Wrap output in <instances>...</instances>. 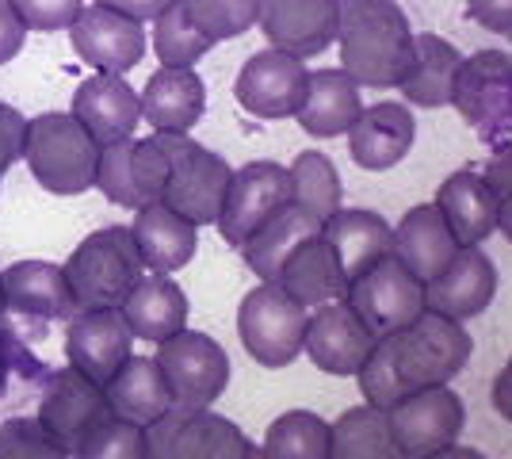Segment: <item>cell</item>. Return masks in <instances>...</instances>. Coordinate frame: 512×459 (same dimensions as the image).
Returning <instances> with one entry per match:
<instances>
[{"label":"cell","instance_id":"1","mask_svg":"<svg viewBox=\"0 0 512 459\" xmlns=\"http://www.w3.org/2000/svg\"><path fill=\"white\" fill-rule=\"evenodd\" d=\"M470 349L474 345H470L463 322H451L444 314L425 310L409 326L375 337L363 368L356 372L363 402L375 410H390L406 394L448 387L470 360Z\"/></svg>","mask_w":512,"mask_h":459},{"label":"cell","instance_id":"2","mask_svg":"<svg viewBox=\"0 0 512 459\" xmlns=\"http://www.w3.org/2000/svg\"><path fill=\"white\" fill-rule=\"evenodd\" d=\"M413 27L394 0H341V69L367 88H398L413 62Z\"/></svg>","mask_w":512,"mask_h":459},{"label":"cell","instance_id":"3","mask_svg":"<svg viewBox=\"0 0 512 459\" xmlns=\"http://www.w3.org/2000/svg\"><path fill=\"white\" fill-rule=\"evenodd\" d=\"M65 284L77 310H119L146 276L130 226L92 230L62 264Z\"/></svg>","mask_w":512,"mask_h":459},{"label":"cell","instance_id":"4","mask_svg":"<svg viewBox=\"0 0 512 459\" xmlns=\"http://www.w3.org/2000/svg\"><path fill=\"white\" fill-rule=\"evenodd\" d=\"M23 161L46 192L85 196L88 188H96L100 142L69 111H43V115L27 119Z\"/></svg>","mask_w":512,"mask_h":459},{"label":"cell","instance_id":"5","mask_svg":"<svg viewBox=\"0 0 512 459\" xmlns=\"http://www.w3.org/2000/svg\"><path fill=\"white\" fill-rule=\"evenodd\" d=\"M157 142L169 153V180H165L161 203L184 215L192 226H214L234 176L226 157L199 146L188 134H157Z\"/></svg>","mask_w":512,"mask_h":459},{"label":"cell","instance_id":"6","mask_svg":"<svg viewBox=\"0 0 512 459\" xmlns=\"http://www.w3.org/2000/svg\"><path fill=\"white\" fill-rule=\"evenodd\" d=\"M146 459H264L230 417L172 406L146 425Z\"/></svg>","mask_w":512,"mask_h":459},{"label":"cell","instance_id":"7","mask_svg":"<svg viewBox=\"0 0 512 459\" xmlns=\"http://www.w3.org/2000/svg\"><path fill=\"white\" fill-rule=\"evenodd\" d=\"M306 322L310 310L276 284H256L237 306V337L260 368L295 364L306 341Z\"/></svg>","mask_w":512,"mask_h":459},{"label":"cell","instance_id":"8","mask_svg":"<svg viewBox=\"0 0 512 459\" xmlns=\"http://www.w3.org/2000/svg\"><path fill=\"white\" fill-rule=\"evenodd\" d=\"M451 108L486 142H512V54L478 50L463 58L451 88Z\"/></svg>","mask_w":512,"mask_h":459},{"label":"cell","instance_id":"9","mask_svg":"<svg viewBox=\"0 0 512 459\" xmlns=\"http://www.w3.org/2000/svg\"><path fill=\"white\" fill-rule=\"evenodd\" d=\"M157 368L172 391V406L184 410H211L230 383V356L211 333L180 329L157 345Z\"/></svg>","mask_w":512,"mask_h":459},{"label":"cell","instance_id":"10","mask_svg":"<svg viewBox=\"0 0 512 459\" xmlns=\"http://www.w3.org/2000/svg\"><path fill=\"white\" fill-rule=\"evenodd\" d=\"M283 207H291V173L279 161H249L234 169L230 188L218 211V234L226 245L241 249L256 230H264Z\"/></svg>","mask_w":512,"mask_h":459},{"label":"cell","instance_id":"11","mask_svg":"<svg viewBox=\"0 0 512 459\" xmlns=\"http://www.w3.org/2000/svg\"><path fill=\"white\" fill-rule=\"evenodd\" d=\"M344 303L360 314L375 337H386L425 314V284L390 253L344 287Z\"/></svg>","mask_w":512,"mask_h":459},{"label":"cell","instance_id":"12","mask_svg":"<svg viewBox=\"0 0 512 459\" xmlns=\"http://www.w3.org/2000/svg\"><path fill=\"white\" fill-rule=\"evenodd\" d=\"M383 417L390 440L398 444L402 456L428 459L451 444H459L467 410H463V398L451 387H428V391L406 394L402 402L383 410Z\"/></svg>","mask_w":512,"mask_h":459},{"label":"cell","instance_id":"13","mask_svg":"<svg viewBox=\"0 0 512 459\" xmlns=\"http://www.w3.org/2000/svg\"><path fill=\"white\" fill-rule=\"evenodd\" d=\"M169 180V153L161 150L157 134L153 138H123L100 146V165H96V188L104 192L115 207L138 211L146 203H157Z\"/></svg>","mask_w":512,"mask_h":459},{"label":"cell","instance_id":"14","mask_svg":"<svg viewBox=\"0 0 512 459\" xmlns=\"http://www.w3.org/2000/svg\"><path fill=\"white\" fill-rule=\"evenodd\" d=\"M35 417H39V425H43L46 433L62 444L65 456L73 459L88 433L111 417V410H107L104 387L65 364V368L46 375L43 394H39V414Z\"/></svg>","mask_w":512,"mask_h":459},{"label":"cell","instance_id":"15","mask_svg":"<svg viewBox=\"0 0 512 459\" xmlns=\"http://www.w3.org/2000/svg\"><path fill=\"white\" fill-rule=\"evenodd\" d=\"M310 69L295 54H283L276 46L256 50L241 66L234 81L237 104L256 119H295L306 96Z\"/></svg>","mask_w":512,"mask_h":459},{"label":"cell","instance_id":"16","mask_svg":"<svg viewBox=\"0 0 512 459\" xmlns=\"http://www.w3.org/2000/svg\"><path fill=\"white\" fill-rule=\"evenodd\" d=\"M256 23L276 50L306 62L337 43L341 4L337 0H260Z\"/></svg>","mask_w":512,"mask_h":459},{"label":"cell","instance_id":"17","mask_svg":"<svg viewBox=\"0 0 512 459\" xmlns=\"http://www.w3.org/2000/svg\"><path fill=\"white\" fill-rule=\"evenodd\" d=\"M69 43L77 58L96 73H127L146 54V27L111 8H81V16L69 23Z\"/></svg>","mask_w":512,"mask_h":459},{"label":"cell","instance_id":"18","mask_svg":"<svg viewBox=\"0 0 512 459\" xmlns=\"http://www.w3.org/2000/svg\"><path fill=\"white\" fill-rule=\"evenodd\" d=\"M371 345H375V333L363 326L360 314L344 303V299L310 310L302 352L310 356V364H314L318 372L344 375V379L356 375L363 368Z\"/></svg>","mask_w":512,"mask_h":459},{"label":"cell","instance_id":"19","mask_svg":"<svg viewBox=\"0 0 512 459\" xmlns=\"http://www.w3.org/2000/svg\"><path fill=\"white\" fill-rule=\"evenodd\" d=\"M134 352L123 310H77L65 329V360L69 368L104 387Z\"/></svg>","mask_w":512,"mask_h":459},{"label":"cell","instance_id":"20","mask_svg":"<svg viewBox=\"0 0 512 459\" xmlns=\"http://www.w3.org/2000/svg\"><path fill=\"white\" fill-rule=\"evenodd\" d=\"M497 295V268L482 253V245H463L455 261L425 284V310L444 314L451 322H470L478 318Z\"/></svg>","mask_w":512,"mask_h":459},{"label":"cell","instance_id":"21","mask_svg":"<svg viewBox=\"0 0 512 459\" xmlns=\"http://www.w3.org/2000/svg\"><path fill=\"white\" fill-rule=\"evenodd\" d=\"M69 115L100 146H111V142L134 138V127L142 123V104H138V92L127 85V77H119V73H92L73 92Z\"/></svg>","mask_w":512,"mask_h":459},{"label":"cell","instance_id":"22","mask_svg":"<svg viewBox=\"0 0 512 459\" xmlns=\"http://www.w3.org/2000/svg\"><path fill=\"white\" fill-rule=\"evenodd\" d=\"M417 138V119L409 104L398 100H379L360 111V119L348 127V153L367 173H386L394 169Z\"/></svg>","mask_w":512,"mask_h":459},{"label":"cell","instance_id":"23","mask_svg":"<svg viewBox=\"0 0 512 459\" xmlns=\"http://www.w3.org/2000/svg\"><path fill=\"white\" fill-rule=\"evenodd\" d=\"M4 287V310L20 318H39V322H69L77 314L69 284H65L62 264L54 261H16L0 272Z\"/></svg>","mask_w":512,"mask_h":459},{"label":"cell","instance_id":"24","mask_svg":"<svg viewBox=\"0 0 512 459\" xmlns=\"http://www.w3.org/2000/svg\"><path fill=\"white\" fill-rule=\"evenodd\" d=\"M130 238L138 245V257L146 264V272L172 276V272H180L195 257V249H199V226H192L184 215H176L172 207H165L157 199V203H146V207L134 211Z\"/></svg>","mask_w":512,"mask_h":459},{"label":"cell","instance_id":"25","mask_svg":"<svg viewBox=\"0 0 512 459\" xmlns=\"http://www.w3.org/2000/svg\"><path fill=\"white\" fill-rule=\"evenodd\" d=\"M142 119L153 127V134H188L203 119L207 108V85L195 69H157L142 96Z\"/></svg>","mask_w":512,"mask_h":459},{"label":"cell","instance_id":"26","mask_svg":"<svg viewBox=\"0 0 512 459\" xmlns=\"http://www.w3.org/2000/svg\"><path fill=\"white\" fill-rule=\"evenodd\" d=\"M321 238L329 241L333 257L341 264L344 280L352 284L360 272H367L375 261L394 253V226L363 207H341L333 219H325Z\"/></svg>","mask_w":512,"mask_h":459},{"label":"cell","instance_id":"27","mask_svg":"<svg viewBox=\"0 0 512 459\" xmlns=\"http://www.w3.org/2000/svg\"><path fill=\"white\" fill-rule=\"evenodd\" d=\"M459 253V241L451 238L448 222L436 211V203H421V207H409L402 222L394 226V257L406 264L409 272L432 284Z\"/></svg>","mask_w":512,"mask_h":459},{"label":"cell","instance_id":"28","mask_svg":"<svg viewBox=\"0 0 512 459\" xmlns=\"http://www.w3.org/2000/svg\"><path fill=\"white\" fill-rule=\"evenodd\" d=\"M276 287L279 291H287V295H291L299 306H306V310L344 299L348 280H344L341 264H337V257H333L329 241L321 238V230L291 249V257H287L283 268H279Z\"/></svg>","mask_w":512,"mask_h":459},{"label":"cell","instance_id":"29","mask_svg":"<svg viewBox=\"0 0 512 459\" xmlns=\"http://www.w3.org/2000/svg\"><path fill=\"white\" fill-rule=\"evenodd\" d=\"M119 310H123L130 337L150 341V345H161L172 333L188 329V295L180 291V284L172 276L146 272Z\"/></svg>","mask_w":512,"mask_h":459},{"label":"cell","instance_id":"30","mask_svg":"<svg viewBox=\"0 0 512 459\" xmlns=\"http://www.w3.org/2000/svg\"><path fill=\"white\" fill-rule=\"evenodd\" d=\"M497 207H501V199L490 192L482 173H470V169L451 173L436 192V211L444 215L459 249L463 245H482L490 238L497 230Z\"/></svg>","mask_w":512,"mask_h":459},{"label":"cell","instance_id":"31","mask_svg":"<svg viewBox=\"0 0 512 459\" xmlns=\"http://www.w3.org/2000/svg\"><path fill=\"white\" fill-rule=\"evenodd\" d=\"M104 398L111 414L134 421L142 429L172 410V391L161 368H157V360L153 356H134V352L127 356V364L104 383Z\"/></svg>","mask_w":512,"mask_h":459},{"label":"cell","instance_id":"32","mask_svg":"<svg viewBox=\"0 0 512 459\" xmlns=\"http://www.w3.org/2000/svg\"><path fill=\"white\" fill-rule=\"evenodd\" d=\"M360 85L344 69H318L306 81V96L299 108V127L314 138H341L360 119Z\"/></svg>","mask_w":512,"mask_h":459},{"label":"cell","instance_id":"33","mask_svg":"<svg viewBox=\"0 0 512 459\" xmlns=\"http://www.w3.org/2000/svg\"><path fill=\"white\" fill-rule=\"evenodd\" d=\"M463 66V54L440 39V35H417L413 43V62H409L406 77H402V96L409 108H448L451 88H455V73Z\"/></svg>","mask_w":512,"mask_h":459},{"label":"cell","instance_id":"34","mask_svg":"<svg viewBox=\"0 0 512 459\" xmlns=\"http://www.w3.org/2000/svg\"><path fill=\"white\" fill-rule=\"evenodd\" d=\"M318 230H321L318 222L310 219V215H302L299 207L291 203V207H283L264 230H256L253 238L241 245V257H245L249 272H253L260 284H276L279 268L291 257V249H295L299 241L310 238V234H318Z\"/></svg>","mask_w":512,"mask_h":459},{"label":"cell","instance_id":"35","mask_svg":"<svg viewBox=\"0 0 512 459\" xmlns=\"http://www.w3.org/2000/svg\"><path fill=\"white\" fill-rule=\"evenodd\" d=\"M329 459H406L390 440L383 410L375 406H348L329 425Z\"/></svg>","mask_w":512,"mask_h":459},{"label":"cell","instance_id":"36","mask_svg":"<svg viewBox=\"0 0 512 459\" xmlns=\"http://www.w3.org/2000/svg\"><path fill=\"white\" fill-rule=\"evenodd\" d=\"M287 173H291V203L302 215L325 226V219H333L341 211V176L325 153L302 150Z\"/></svg>","mask_w":512,"mask_h":459},{"label":"cell","instance_id":"37","mask_svg":"<svg viewBox=\"0 0 512 459\" xmlns=\"http://www.w3.org/2000/svg\"><path fill=\"white\" fill-rule=\"evenodd\" d=\"M264 459H329V421L310 410L279 414L260 444Z\"/></svg>","mask_w":512,"mask_h":459},{"label":"cell","instance_id":"38","mask_svg":"<svg viewBox=\"0 0 512 459\" xmlns=\"http://www.w3.org/2000/svg\"><path fill=\"white\" fill-rule=\"evenodd\" d=\"M211 46L214 43L195 27L180 0L153 20V54L165 69H192L199 58L211 54Z\"/></svg>","mask_w":512,"mask_h":459},{"label":"cell","instance_id":"39","mask_svg":"<svg viewBox=\"0 0 512 459\" xmlns=\"http://www.w3.org/2000/svg\"><path fill=\"white\" fill-rule=\"evenodd\" d=\"M180 4L211 43L245 35L260 16V0H180Z\"/></svg>","mask_w":512,"mask_h":459},{"label":"cell","instance_id":"40","mask_svg":"<svg viewBox=\"0 0 512 459\" xmlns=\"http://www.w3.org/2000/svg\"><path fill=\"white\" fill-rule=\"evenodd\" d=\"M73 459H146V429L111 414L88 433Z\"/></svg>","mask_w":512,"mask_h":459},{"label":"cell","instance_id":"41","mask_svg":"<svg viewBox=\"0 0 512 459\" xmlns=\"http://www.w3.org/2000/svg\"><path fill=\"white\" fill-rule=\"evenodd\" d=\"M0 459H69L58 440L39 425V417H4L0 421Z\"/></svg>","mask_w":512,"mask_h":459},{"label":"cell","instance_id":"42","mask_svg":"<svg viewBox=\"0 0 512 459\" xmlns=\"http://www.w3.org/2000/svg\"><path fill=\"white\" fill-rule=\"evenodd\" d=\"M27 31H62L81 16L85 0H8Z\"/></svg>","mask_w":512,"mask_h":459},{"label":"cell","instance_id":"43","mask_svg":"<svg viewBox=\"0 0 512 459\" xmlns=\"http://www.w3.org/2000/svg\"><path fill=\"white\" fill-rule=\"evenodd\" d=\"M39 372H43L39 360H31V352L20 345V337L4 326V318H0V394H4L12 375H39Z\"/></svg>","mask_w":512,"mask_h":459},{"label":"cell","instance_id":"44","mask_svg":"<svg viewBox=\"0 0 512 459\" xmlns=\"http://www.w3.org/2000/svg\"><path fill=\"white\" fill-rule=\"evenodd\" d=\"M23 138H27V115L12 104H0V165L12 169L23 157Z\"/></svg>","mask_w":512,"mask_h":459},{"label":"cell","instance_id":"45","mask_svg":"<svg viewBox=\"0 0 512 459\" xmlns=\"http://www.w3.org/2000/svg\"><path fill=\"white\" fill-rule=\"evenodd\" d=\"M467 16L493 35H512V0H467Z\"/></svg>","mask_w":512,"mask_h":459},{"label":"cell","instance_id":"46","mask_svg":"<svg viewBox=\"0 0 512 459\" xmlns=\"http://www.w3.org/2000/svg\"><path fill=\"white\" fill-rule=\"evenodd\" d=\"M482 180L490 184V192L497 199H509L512 196V142H501V146L490 153V161H486V173H482Z\"/></svg>","mask_w":512,"mask_h":459},{"label":"cell","instance_id":"47","mask_svg":"<svg viewBox=\"0 0 512 459\" xmlns=\"http://www.w3.org/2000/svg\"><path fill=\"white\" fill-rule=\"evenodd\" d=\"M23 43H27V27H23V20L12 12V4L0 0V66L12 62L23 50Z\"/></svg>","mask_w":512,"mask_h":459},{"label":"cell","instance_id":"48","mask_svg":"<svg viewBox=\"0 0 512 459\" xmlns=\"http://www.w3.org/2000/svg\"><path fill=\"white\" fill-rule=\"evenodd\" d=\"M92 4H100V8H111V12H123L130 20L146 23V20H157L169 4L176 0H92Z\"/></svg>","mask_w":512,"mask_h":459},{"label":"cell","instance_id":"49","mask_svg":"<svg viewBox=\"0 0 512 459\" xmlns=\"http://www.w3.org/2000/svg\"><path fill=\"white\" fill-rule=\"evenodd\" d=\"M490 402H493V410L505 417V421H512V356L505 360V368L497 372V379H493Z\"/></svg>","mask_w":512,"mask_h":459},{"label":"cell","instance_id":"50","mask_svg":"<svg viewBox=\"0 0 512 459\" xmlns=\"http://www.w3.org/2000/svg\"><path fill=\"white\" fill-rule=\"evenodd\" d=\"M428 459H486L478 448H467V444H451V448H444V452H436V456Z\"/></svg>","mask_w":512,"mask_h":459},{"label":"cell","instance_id":"51","mask_svg":"<svg viewBox=\"0 0 512 459\" xmlns=\"http://www.w3.org/2000/svg\"><path fill=\"white\" fill-rule=\"evenodd\" d=\"M497 230L505 234V241H512V196L501 199V207H497Z\"/></svg>","mask_w":512,"mask_h":459},{"label":"cell","instance_id":"52","mask_svg":"<svg viewBox=\"0 0 512 459\" xmlns=\"http://www.w3.org/2000/svg\"><path fill=\"white\" fill-rule=\"evenodd\" d=\"M4 314H8V310H4V287H0V318H4Z\"/></svg>","mask_w":512,"mask_h":459},{"label":"cell","instance_id":"53","mask_svg":"<svg viewBox=\"0 0 512 459\" xmlns=\"http://www.w3.org/2000/svg\"><path fill=\"white\" fill-rule=\"evenodd\" d=\"M4 173H8V169H4V165H0V180H4Z\"/></svg>","mask_w":512,"mask_h":459},{"label":"cell","instance_id":"54","mask_svg":"<svg viewBox=\"0 0 512 459\" xmlns=\"http://www.w3.org/2000/svg\"><path fill=\"white\" fill-rule=\"evenodd\" d=\"M337 4H341V0H337Z\"/></svg>","mask_w":512,"mask_h":459}]
</instances>
